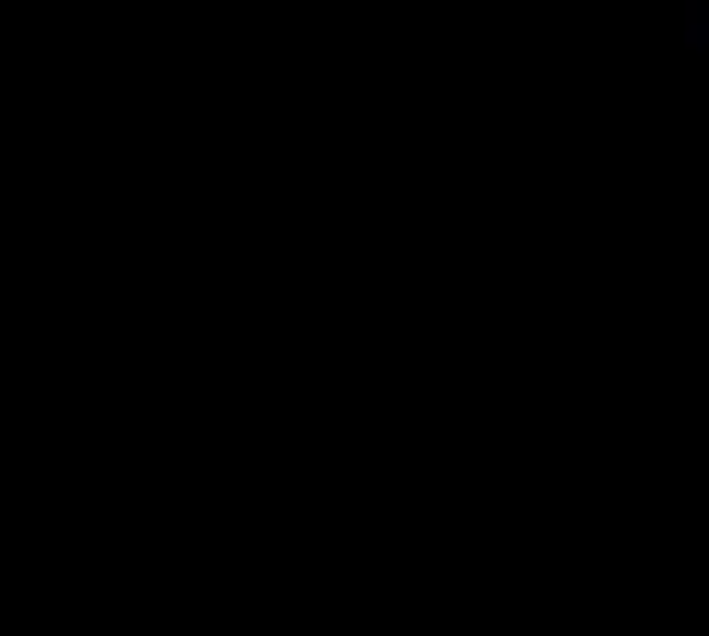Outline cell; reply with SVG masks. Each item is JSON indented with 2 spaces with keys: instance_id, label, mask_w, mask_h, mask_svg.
Masks as SVG:
<instances>
[{
  "instance_id": "cell-1",
  "label": "cell",
  "mask_w": 709,
  "mask_h": 636,
  "mask_svg": "<svg viewBox=\"0 0 709 636\" xmlns=\"http://www.w3.org/2000/svg\"><path fill=\"white\" fill-rule=\"evenodd\" d=\"M685 50H691V55L709 50V7H703V0H691V7H685Z\"/></svg>"
}]
</instances>
